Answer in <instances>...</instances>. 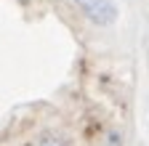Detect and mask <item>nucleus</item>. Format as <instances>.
<instances>
[{
    "mask_svg": "<svg viewBox=\"0 0 149 146\" xmlns=\"http://www.w3.org/2000/svg\"><path fill=\"white\" fill-rule=\"evenodd\" d=\"M40 146H64V143H61V141H43Z\"/></svg>",
    "mask_w": 149,
    "mask_h": 146,
    "instance_id": "f03ea898",
    "label": "nucleus"
},
{
    "mask_svg": "<svg viewBox=\"0 0 149 146\" xmlns=\"http://www.w3.org/2000/svg\"><path fill=\"white\" fill-rule=\"evenodd\" d=\"M80 11L96 24H112L117 19V6L112 0H74Z\"/></svg>",
    "mask_w": 149,
    "mask_h": 146,
    "instance_id": "f257e3e1",
    "label": "nucleus"
}]
</instances>
